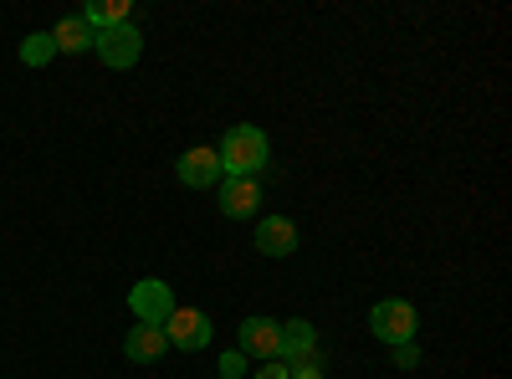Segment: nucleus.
Listing matches in <instances>:
<instances>
[{"mask_svg": "<svg viewBox=\"0 0 512 379\" xmlns=\"http://www.w3.org/2000/svg\"><path fill=\"white\" fill-rule=\"evenodd\" d=\"M216 159H221L226 180H256L267 170V159H272V139L256 129V123H236V129H226Z\"/></svg>", "mask_w": 512, "mask_h": 379, "instance_id": "1", "label": "nucleus"}, {"mask_svg": "<svg viewBox=\"0 0 512 379\" xmlns=\"http://www.w3.org/2000/svg\"><path fill=\"white\" fill-rule=\"evenodd\" d=\"M390 354H395V369H415V364H420V349H415V344H395Z\"/></svg>", "mask_w": 512, "mask_h": 379, "instance_id": "17", "label": "nucleus"}, {"mask_svg": "<svg viewBox=\"0 0 512 379\" xmlns=\"http://www.w3.org/2000/svg\"><path fill=\"white\" fill-rule=\"evenodd\" d=\"M123 354L134 359V364H159V359L169 354L164 328H154V323H134V328H128V339H123Z\"/></svg>", "mask_w": 512, "mask_h": 379, "instance_id": "10", "label": "nucleus"}, {"mask_svg": "<svg viewBox=\"0 0 512 379\" xmlns=\"http://www.w3.org/2000/svg\"><path fill=\"white\" fill-rule=\"evenodd\" d=\"M262 205V185L256 180H221V216L226 221H251Z\"/></svg>", "mask_w": 512, "mask_h": 379, "instance_id": "9", "label": "nucleus"}, {"mask_svg": "<svg viewBox=\"0 0 512 379\" xmlns=\"http://www.w3.org/2000/svg\"><path fill=\"white\" fill-rule=\"evenodd\" d=\"M226 175H221V159H216V149H185L180 154V185H190V190H210V185H221Z\"/></svg>", "mask_w": 512, "mask_h": 379, "instance_id": "7", "label": "nucleus"}, {"mask_svg": "<svg viewBox=\"0 0 512 379\" xmlns=\"http://www.w3.org/2000/svg\"><path fill=\"white\" fill-rule=\"evenodd\" d=\"M82 21H88L93 31H108V26H123L128 21V0H93L88 11H82Z\"/></svg>", "mask_w": 512, "mask_h": 379, "instance_id": "13", "label": "nucleus"}, {"mask_svg": "<svg viewBox=\"0 0 512 379\" xmlns=\"http://www.w3.org/2000/svg\"><path fill=\"white\" fill-rule=\"evenodd\" d=\"M236 349L246 354V359H262V364H272L277 354H282V323L277 318H241V328H236Z\"/></svg>", "mask_w": 512, "mask_h": 379, "instance_id": "5", "label": "nucleus"}, {"mask_svg": "<svg viewBox=\"0 0 512 379\" xmlns=\"http://www.w3.org/2000/svg\"><path fill=\"white\" fill-rule=\"evenodd\" d=\"M369 328H374V339L379 344H415V328H420V318H415V308L405 303V298H384V303H374V313H369Z\"/></svg>", "mask_w": 512, "mask_h": 379, "instance_id": "3", "label": "nucleus"}, {"mask_svg": "<svg viewBox=\"0 0 512 379\" xmlns=\"http://www.w3.org/2000/svg\"><path fill=\"white\" fill-rule=\"evenodd\" d=\"M246 364H251V359H246L241 349H226V354H221V379H241Z\"/></svg>", "mask_w": 512, "mask_h": 379, "instance_id": "16", "label": "nucleus"}, {"mask_svg": "<svg viewBox=\"0 0 512 379\" xmlns=\"http://www.w3.org/2000/svg\"><path fill=\"white\" fill-rule=\"evenodd\" d=\"M210 313H200V308H175L164 318V339H169V349H180V354H195V349H205L210 344Z\"/></svg>", "mask_w": 512, "mask_h": 379, "instance_id": "6", "label": "nucleus"}, {"mask_svg": "<svg viewBox=\"0 0 512 379\" xmlns=\"http://www.w3.org/2000/svg\"><path fill=\"white\" fill-rule=\"evenodd\" d=\"M303 354H318V328L308 323V318H287L282 323V364H292V359H303Z\"/></svg>", "mask_w": 512, "mask_h": 379, "instance_id": "11", "label": "nucleus"}, {"mask_svg": "<svg viewBox=\"0 0 512 379\" xmlns=\"http://www.w3.org/2000/svg\"><path fill=\"white\" fill-rule=\"evenodd\" d=\"M282 369H287V379H323V354H303V359H292Z\"/></svg>", "mask_w": 512, "mask_h": 379, "instance_id": "15", "label": "nucleus"}, {"mask_svg": "<svg viewBox=\"0 0 512 379\" xmlns=\"http://www.w3.org/2000/svg\"><path fill=\"white\" fill-rule=\"evenodd\" d=\"M93 36H98V31H93L88 21H82V16H67V21L52 31L57 52H72V57H77V52H93Z\"/></svg>", "mask_w": 512, "mask_h": 379, "instance_id": "12", "label": "nucleus"}, {"mask_svg": "<svg viewBox=\"0 0 512 379\" xmlns=\"http://www.w3.org/2000/svg\"><path fill=\"white\" fill-rule=\"evenodd\" d=\"M93 52L103 57V67L128 72V67H139V57H144V36H139L134 21H123V26H108V31L93 36Z\"/></svg>", "mask_w": 512, "mask_h": 379, "instance_id": "2", "label": "nucleus"}, {"mask_svg": "<svg viewBox=\"0 0 512 379\" xmlns=\"http://www.w3.org/2000/svg\"><path fill=\"white\" fill-rule=\"evenodd\" d=\"M256 379H287V369H282V359H272L267 369H256Z\"/></svg>", "mask_w": 512, "mask_h": 379, "instance_id": "18", "label": "nucleus"}, {"mask_svg": "<svg viewBox=\"0 0 512 379\" xmlns=\"http://www.w3.org/2000/svg\"><path fill=\"white\" fill-rule=\"evenodd\" d=\"M256 251H262V257H292L297 251V226L287 216H262L256 221Z\"/></svg>", "mask_w": 512, "mask_h": 379, "instance_id": "8", "label": "nucleus"}, {"mask_svg": "<svg viewBox=\"0 0 512 379\" xmlns=\"http://www.w3.org/2000/svg\"><path fill=\"white\" fill-rule=\"evenodd\" d=\"M128 308H134L139 323L164 328V318L175 313L180 303H175V287H169L164 277H144V282H134V292H128Z\"/></svg>", "mask_w": 512, "mask_h": 379, "instance_id": "4", "label": "nucleus"}, {"mask_svg": "<svg viewBox=\"0 0 512 379\" xmlns=\"http://www.w3.org/2000/svg\"><path fill=\"white\" fill-rule=\"evenodd\" d=\"M57 57V41H52V31H31L26 41H21V62L26 67H47Z\"/></svg>", "mask_w": 512, "mask_h": 379, "instance_id": "14", "label": "nucleus"}]
</instances>
